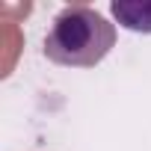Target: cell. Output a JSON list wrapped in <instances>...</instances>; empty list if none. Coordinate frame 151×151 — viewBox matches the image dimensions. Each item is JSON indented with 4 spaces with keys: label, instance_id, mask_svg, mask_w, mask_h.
<instances>
[{
    "label": "cell",
    "instance_id": "6da1fadb",
    "mask_svg": "<svg viewBox=\"0 0 151 151\" xmlns=\"http://www.w3.org/2000/svg\"><path fill=\"white\" fill-rule=\"evenodd\" d=\"M113 45L116 24L86 3H74L56 12L45 36V56L65 68H92L113 50Z\"/></svg>",
    "mask_w": 151,
    "mask_h": 151
},
{
    "label": "cell",
    "instance_id": "7a4b0ae2",
    "mask_svg": "<svg viewBox=\"0 0 151 151\" xmlns=\"http://www.w3.org/2000/svg\"><path fill=\"white\" fill-rule=\"evenodd\" d=\"M110 12L113 18L130 30V33H151V0H136V3H130V0H113L110 3Z\"/></svg>",
    "mask_w": 151,
    "mask_h": 151
}]
</instances>
